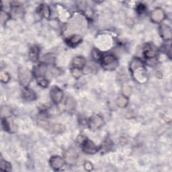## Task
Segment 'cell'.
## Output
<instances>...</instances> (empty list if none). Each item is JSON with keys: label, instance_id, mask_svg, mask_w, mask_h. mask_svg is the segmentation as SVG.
<instances>
[{"label": "cell", "instance_id": "5", "mask_svg": "<svg viewBox=\"0 0 172 172\" xmlns=\"http://www.w3.org/2000/svg\"><path fill=\"white\" fill-rule=\"evenodd\" d=\"M104 123V121L103 118L98 114H95L89 119L88 125L91 130H98L102 127Z\"/></svg>", "mask_w": 172, "mask_h": 172}, {"label": "cell", "instance_id": "19", "mask_svg": "<svg viewBox=\"0 0 172 172\" xmlns=\"http://www.w3.org/2000/svg\"><path fill=\"white\" fill-rule=\"evenodd\" d=\"M65 108L68 112H71L75 110V102L73 98L71 97H69L67 98L65 103Z\"/></svg>", "mask_w": 172, "mask_h": 172}, {"label": "cell", "instance_id": "26", "mask_svg": "<svg viewBox=\"0 0 172 172\" xmlns=\"http://www.w3.org/2000/svg\"><path fill=\"white\" fill-rule=\"evenodd\" d=\"M123 95L126 97H129L132 93V88L130 85H124L123 88Z\"/></svg>", "mask_w": 172, "mask_h": 172}, {"label": "cell", "instance_id": "3", "mask_svg": "<svg viewBox=\"0 0 172 172\" xmlns=\"http://www.w3.org/2000/svg\"><path fill=\"white\" fill-rule=\"evenodd\" d=\"M18 78L20 84L24 88H27L33 79V75L28 69L20 68L18 71Z\"/></svg>", "mask_w": 172, "mask_h": 172}, {"label": "cell", "instance_id": "24", "mask_svg": "<svg viewBox=\"0 0 172 172\" xmlns=\"http://www.w3.org/2000/svg\"><path fill=\"white\" fill-rule=\"evenodd\" d=\"M37 83L43 88H47L49 82L44 77H41V78H37Z\"/></svg>", "mask_w": 172, "mask_h": 172}, {"label": "cell", "instance_id": "11", "mask_svg": "<svg viewBox=\"0 0 172 172\" xmlns=\"http://www.w3.org/2000/svg\"><path fill=\"white\" fill-rule=\"evenodd\" d=\"M144 55L147 59L155 58L157 55V48L152 44H147L145 48H144Z\"/></svg>", "mask_w": 172, "mask_h": 172}, {"label": "cell", "instance_id": "13", "mask_svg": "<svg viewBox=\"0 0 172 172\" xmlns=\"http://www.w3.org/2000/svg\"><path fill=\"white\" fill-rule=\"evenodd\" d=\"M2 126L5 130L8 131L10 133H14L16 130V124L10 121H8L6 119L2 118Z\"/></svg>", "mask_w": 172, "mask_h": 172}, {"label": "cell", "instance_id": "4", "mask_svg": "<svg viewBox=\"0 0 172 172\" xmlns=\"http://www.w3.org/2000/svg\"><path fill=\"white\" fill-rule=\"evenodd\" d=\"M38 123L42 127L48 130L50 132L53 133L60 134L64 132L65 130V126L61 124H51L44 120L40 121Z\"/></svg>", "mask_w": 172, "mask_h": 172}, {"label": "cell", "instance_id": "9", "mask_svg": "<svg viewBox=\"0 0 172 172\" xmlns=\"http://www.w3.org/2000/svg\"><path fill=\"white\" fill-rule=\"evenodd\" d=\"M81 146H82L83 151L87 154H95L98 151V149L96 146V144L88 139L85 140Z\"/></svg>", "mask_w": 172, "mask_h": 172}, {"label": "cell", "instance_id": "12", "mask_svg": "<svg viewBox=\"0 0 172 172\" xmlns=\"http://www.w3.org/2000/svg\"><path fill=\"white\" fill-rule=\"evenodd\" d=\"M22 96L26 101H34L37 98V95L33 90L27 88L22 91Z\"/></svg>", "mask_w": 172, "mask_h": 172}, {"label": "cell", "instance_id": "20", "mask_svg": "<svg viewBox=\"0 0 172 172\" xmlns=\"http://www.w3.org/2000/svg\"><path fill=\"white\" fill-rule=\"evenodd\" d=\"M39 10L41 15L45 18H49L50 15H51V11H50L49 8L47 5H41L39 8Z\"/></svg>", "mask_w": 172, "mask_h": 172}, {"label": "cell", "instance_id": "21", "mask_svg": "<svg viewBox=\"0 0 172 172\" xmlns=\"http://www.w3.org/2000/svg\"><path fill=\"white\" fill-rule=\"evenodd\" d=\"M112 146H113V143L112 142L111 140L110 139H106V141L103 143L102 145V151L107 152L109 150H110Z\"/></svg>", "mask_w": 172, "mask_h": 172}, {"label": "cell", "instance_id": "32", "mask_svg": "<svg viewBox=\"0 0 172 172\" xmlns=\"http://www.w3.org/2000/svg\"><path fill=\"white\" fill-rule=\"evenodd\" d=\"M84 167H85V169L87 171H91L93 169V165L91 163L89 162H86L84 164Z\"/></svg>", "mask_w": 172, "mask_h": 172}, {"label": "cell", "instance_id": "10", "mask_svg": "<svg viewBox=\"0 0 172 172\" xmlns=\"http://www.w3.org/2000/svg\"><path fill=\"white\" fill-rule=\"evenodd\" d=\"M159 33L161 37L163 39L165 40H169L172 37V32L171 29L169 26L163 24L159 28Z\"/></svg>", "mask_w": 172, "mask_h": 172}, {"label": "cell", "instance_id": "1", "mask_svg": "<svg viewBox=\"0 0 172 172\" xmlns=\"http://www.w3.org/2000/svg\"><path fill=\"white\" fill-rule=\"evenodd\" d=\"M130 71L134 79L139 83H143L147 80V74L143 62L138 58H134L130 63Z\"/></svg>", "mask_w": 172, "mask_h": 172}, {"label": "cell", "instance_id": "6", "mask_svg": "<svg viewBox=\"0 0 172 172\" xmlns=\"http://www.w3.org/2000/svg\"><path fill=\"white\" fill-rule=\"evenodd\" d=\"M165 13L164 10L157 8L153 10L151 13V20L155 23H160L165 19Z\"/></svg>", "mask_w": 172, "mask_h": 172}, {"label": "cell", "instance_id": "27", "mask_svg": "<svg viewBox=\"0 0 172 172\" xmlns=\"http://www.w3.org/2000/svg\"><path fill=\"white\" fill-rule=\"evenodd\" d=\"M43 58V61L47 63H53L54 61H55V59H54V58H55L54 57L51 55H48V54L44 55Z\"/></svg>", "mask_w": 172, "mask_h": 172}, {"label": "cell", "instance_id": "2", "mask_svg": "<svg viewBox=\"0 0 172 172\" xmlns=\"http://www.w3.org/2000/svg\"><path fill=\"white\" fill-rule=\"evenodd\" d=\"M101 64L104 69L106 71H114L119 66V61L114 55H107L102 57Z\"/></svg>", "mask_w": 172, "mask_h": 172}, {"label": "cell", "instance_id": "23", "mask_svg": "<svg viewBox=\"0 0 172 172\" xmlns=\"http://www.w3.org/2000/svg\"><path fill=\"white\" fill-rule=\"evenodd\" d=\"M1 114L2 116V118H4V119H6V118L10 116L11 115V110L10 108H8V106H3L1 110Z\"/></svg>", "mask_w": 172, "mask_h": 172}, {"label": "cell", "instance_id": "29", "mask_svg": "<svg viewBox=\"0 0 172 172\" xmlns=\"http://www.w3.org/2000/svg\"><path fill=\"white\" fill-rule=\"evenodd\" d=\"M71 73L75 78H79L81 76V69H77V68H73L71 71Z\"/></svg>", "mask_w": 172, "mask_h": 172}, {"label": "cell", "instance_id": "7", "mask_svg": "<svg viewBox=\"0 0 172 172\" xmlns=\"http://www.w3.org/2000/svg\"><path fill=\"white\" fill-rule=\"evenodd\" d=\"M50 96H51L52 101L57 104L63 100V92L59 88L54 86L51 88V92H50Z\"/></svg>", "mask_w": 172, "mask_h": 172}, {"label": "cell", "instance_id": "22", "mask_svg": "<svg viewBox=\"0 0 172 172\" xmlns=\"http://www.w3.org/2000/svg\"><path fill=\"white\" fill-rule=\"evenodd\" d=\"M0 169L4 171H10L12 169V165L9 162L2 159L0 163Z\"/></svg>", "mask_w": 172, "mask_h": 172}, {"label": "cell", "instance_id": "8", "mask_svg": "<svg viewBox=\"0 0 172 172\" xmlns=\"http://www.w3.org/2000/svg\"><path fill=\"white\" fill-rule=\"evenodd\" d=\"M51 167L54 170H59L62 169L65 165V160L60 156H53L49 161Z\"/></svg>", "mask_w": 172, "mask_h": 172}, {"label": "cell", "instance_id": "25", "mask_svg": "<svg viewBox=\"0 0 172 172\" xmlns=\"http://www.w3.org/2000/svg\"><path fill=\"white\" fill-rule=\"evenodd\" d=\"M10 79V75H9L6 72H2L0 74V79L3 83H7Z\"/></svg>", "mask_w": 172, "mask_h": 172}, {"label": "cell", "instance_id": "14", "mask_svg": "<svg viewBox=\"0 0 172 172\" xmlns=\"http://www.w3.org/2000/svg\"><path fill=\"white\" fill-rule=\"evenodd\" d=\"M73 65L77 69H82L85 65V59L82 57H76L73 60Z\"/></svg>", "mask_w": 172, "mask_h": 172}, {"label": "cell", "instance_id": "28", "mask_svg": "<svg viewBox=\"0 0 172 172\" xmlns=\"http://www.w3.org/2000/svg\"><path fill=\"white\" fill-rule=\"evenodd\" d=\"M92 56L95 58V59H96V60L102 59V55L101 54V53L99 51H98V50H94L92 52Z\"/></svg>", "mask_w": 172, "mask_h": 172}, {"label": "cell", "instance_id": "18", "mask_svg": "<svg viewBox=\"0 0 172 172\" xmlns=\"http://www.w3.org/2000/svg\"><path fill=\"white\" fill-rule=\"evenodd\" d=\"M81 41V36L78 34H74L71 36L67 40V43L71 46H75V45L78 44Z\"/></svg>", "mask_w": 172, "mask_h": 172}, {"label": "cell", "instance_id": "15", "mask_svg": "<svg viewBox=\"0 0 172 172\" xmlns=\"http://www.w3.org/2000/svg\"><path fill=\"white\" fill-rule=\"evenodd\" d=\"M116 104V105L120 108H125L129 104V98L128 97L123 95V96H120L117 98Z\"/></svg>", "mask_w": 172, "mask_h": 172}, {"label": "cell", "instance_id": "17", "mask_svg": "<svg viewBox=\"0 0 172 172\" xmlns=\"http://www.w3.org/2000/svg\"><path fill=\"white\" fill-rule=\"evenodd\" d=\"M38 54H39V49L37 47H33L30 48L29 52V57L31 61L34 62L37 61L38 58Z\"/></svg>", "mask_w": 172, "mask_h": 172}, {"label": "cell", "instance_id": "30", "mask_svg": "<svg viewBox=\"0 0 172 172\" xmlns=\"http://www.w3.org/2000/svg\"><path fill=\"white\" fill-rule=\"evenodd\" d=\"M9 16H9L6 12H4L2 11V13H1V20H2V23H3V22H6L9 19V18H10Z\"/></svg>", "mask_w": 172, "mask_h": 172}, {"label": "cell", "instance_id": "31", "mask_svg": "<svg viewBox=\"0 0 172 172\" xmlns=\"http://www.w3.org/2000/svg\"><path fill=\"white\" fill-rule=\"evenodd\" d=\"M137 12H138L139 13H143L144 10H145V7H144V5H143V4H141V3H140L139 5H138V6H137Z\"/></svg>", "mask_w": 172, "mask_h": 172}, {"label": "cell", "instance_id": "16", "mask_svg": "<svg viewBox=\"0 0 172 172\" xmlns=\"http://www.w3.org/2000/svg\"><path fill=\"white\" fill-rule=\"evenodd\" d=\"M46 66L44 65H40L34 69V74L37 75V78H41V77H44L45 73H46Z\"/></svg>", "mask_w": 172, "mask_h": 172}]
</instances>
